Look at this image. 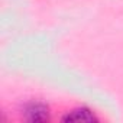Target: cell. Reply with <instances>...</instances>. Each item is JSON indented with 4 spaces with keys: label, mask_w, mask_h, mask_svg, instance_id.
<instances>
[{
    "label": "cell",
    "mask_w": 123,
    "mask_h": 123,
    "mask_svg": "<svg viewBox=\"0 0 123 123\" xmlns=\"http://www.w3.org/2000/svg\"><path fill=\"white\" fill-rule=\"evenodd\" d=\"M22 119L29 123H43L51 120V109L46 103L41 100L26 101L22 107Z\"/></svg>",
    "instance_id": "cell-1"
},
{
    "label": "cell",
    "mask_w": 123,
    "mask_h": 123,
    "mask_svg": "<svg viewBox=\"0 0 123 123\" xmlns=\"http://www.w3.org/2000/svg\"><path fill=\"white\" fill-rule=\"evenodd\" d=\"M61 120L65 122V123H71V122H88V123L100 122L96 111L91 110L87 106H78V107H74V109L68 110L62 117H61Z\"/></svg>",
    "instance_id": "cell-2"
}]
</instances>
